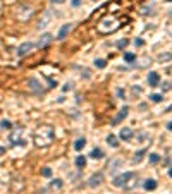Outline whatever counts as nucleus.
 Segmentation results:
<instances>
[{
  "mask_svg": "<svg viewBox=\"0 0 172 194\" xmlns=\"http://www.w3.org/2000/svg\"><path fill=\"white\" fill-rule=\"evenodd\" d=\"M41 139H45V146L52 143V139H54V129H52L50 126H41L40 129H36V136H35L36 146L41 144Z\"/></svg>",
  "mask_w": 172,
  "mask_h": 194,
  "instance_id": "obj_1",
  "label": "nucleus"
},
{
  "mask_svg": "<svg viewBox=\"0 0 172 194\" xmlns=\"http://www.w3.org/2000/svg\"><path fill=\"white\" fill-rule=\"evenodd\" d=\"M136 179V173L134 172H126L122 175H117V177L112 180V184L115 187H133V182H129V180H133Z\"/></svg>",
  "mask_w": 172,
  "mask_h": 194,
  "instance_id": "obj_2",
  "label": "nucleus"
},
{
  "mask_svg": "<svg viewBox=\"0 0 172 194\" xmlns=\"http://www.w3.org/2000/svg\"><path fill=\"white\" fill-rule=\"evenodd\" d=\"M28 88L31 89L35 94H45V88L40 84V81H38L36 77H29V79H28Z\"/></svg>",
  "mask_w": 172,
  "mask_h": 194,
  "instance_id": "obj_3",
  "label": "nucleus"
},
{
  "mask_svg": "<svg viewBox=\"0 0 172 194\" xmlns=\"http://www.w3.org/2000/svg\"><path fill=\"white\" fill-rule=\"evenodd\" d=\"M103 184V173L102 172H97V173H93L91 177L88 179V187H98V186H102Z\"/></svg>",
  "mask_w": 172,
  "mask_h": 194,
  "instance_id": "obj_4",
  "label": "nucleus"
},
{
  "mask_svg": "<svg viewBox=\"0 0 172 194\" xmlns=\"http://www.w3.org/2000/svg\"><path fill=\"white\" fill-rule=\"evenodd\" d=\"M35 48V43H31V41H24V43H21L19 45V48H17V57H24L26 53H29Z\"/></svg>",
  "mask_w": 172,
  "mask_h": 194,
  "instance_id": "obj_5",
  "label": "nucleus"
},
{
  "mask_svg": "<svg viewBox=\"0 0 172 194\" xmlns=\"http://www.w3.org/2000/svg\"><path fill=\"white\" fill-rule=\"evenodd\" d=\"M21 134H22V127H17L16 132L14 134H11V144H14V146H17V144H24V141L21 139Z\"/></svg>",
  "mask_w": 172,
  "mask_h": 194,
  "instance_id": "obj_6",
  "label": "nucleus"
},
{
  "mask_svg": "<svg viewBox=\"0 0 172 194\" xmlns=\"http://www.w3.org/2000/svg\"><path fill=\"white\" fill-rule=\"evenodd\" d=\"M127 113H129V107L126 105V107H122V108H121V112L117 113V117H115V119L112 120V126H117V124H121V122H122L124 119L127 117Z\"/></svg>",
  "mask_w": 172,
  "mask_h": 194,
  "instance_id": "obj_7",
  "label": "nucleus"
},
{
  "mask_svg": "<svg viewBox=\"0 0 172 194\" xmlns=\"http://www.w3.org/2000/svg\"><path fill=\"white\" fill-rule=\"evenodd\" d=\"M50 43H52V35H50V33H43L41 36H40V40H38V43H35V47L41 48V47L50 45Z\"/></svg>",
  "mask_w": 172,
  "mask_h": 194,
  "instance_id": "obj_8",
  "label": "nucleus"
},
{
  "mask_svg": "<svg viewBox=\"0 0 172 194\" xmlns=\"http://www.w3.org/2000/svg\"><path fill=\"white\" fill-rule=\"evenodd\" d=\"M148 84H150L151 88H155V86H158V84H160V76H158V72L151 71V72L148 74Z\"/></svg>",
  "mask_w": 172,
  "mask_h": 194,
  "instance_id": "obj_9",
  "label": "nucleus"
},
{
  "mask_svg": "<svg viewBox=\"0 0 172 194\" xmlns=\"http://www.w3.org/2000/svg\"><path fill=\"white\" fill-rule=\"evenodd\" d=\"M121 165H122V160H121V158H112L110 163H108V170H110V173H115L119 168H121Z\"/></svg>",
  "mask_w": 172,
  "mask_h": 194,
  "instance_id": "obj_10",
  "label": "nucleus"
},
{
  "mask_svg": "<svg viewBox=\"0 0 172 194\" xmlns=\"http://www.w3.org/2000/svg\"><path fill=\"white\" fill-rule=\"evenodd\" d=\"M71 29H72V24H71V22L64 24V26H62V28L59 29V33H57V38H59V40H64V38L67 36V35H69Z\"/></svg>",
  "mask_w": 172,
  "mask_h": 194,
  "instance_id": "obj_11",
  "label": "nucleus"
},
{
  "mask_svg": "<svg viewBox=\"0 0 172 194\" xmlns=\"http://www.w3.org/2000/svg\"><path fill=\"white\" fill-rule=\"evenodd\" d=\"M31 14H33V9H31V7L22 5L17 16H19V19H29V17H31Z\"/></svg>",
  "mask_w": 172,
  "mask_h": 194,
  "instance_id": "obj_12",
  "label": "nucleus"
},
{
  "mask_svg": "<svg viewBox=\"0 0 172 194\" xmlns=\"http://www.w3.org/2000/svg\"><path fill=\"white\" fill-rule=\"evenodd\" d=\"M119 137H121V139H124V141H129V139L133 137V131H131L129 127H122V129H121V132H119Z\"/></svg>",
  "mask_w": 172,
  "mask_h": 194,
  "instance_id": "obj_13",
  "label": "nucleus"
},
{
  "mask_svg": "<svg viewBox=\"0 0 172 194\" xmlns=\"http://www.w3.org/2000/svg\"><path fill=\"white\" fill-rule=\"evenodd\" d=\"M90 156H91L93 160H102V158L105 156V153H103L102 148H93L91 153H90Z\"/></svg>",
  "mask_w": 172,
  "mask_h": 194,
  "instance_id": "obj_14",
  "label": "nucleus"
},
{
  "mask_svg": "<svg viewBox=\"0 0 172 194\" xmlns=\"http://www.w3.org/2000/svg\"><path fill=\"white\" fill-rule=\"evenodd\" d=\"M143 187H145L146 191H155L157 189V180H153V179H146L145 184H143Z\"/></svg>",
  "mask_w": 172,
  "mask_h": 194,
  "instance_id": "obj_15",
  "label": "nucleus"
},
{
  "mask_svg": "<svg viewBox=\"0 0 172 194\" xmlns=\"http://www.w3.org/2000/svg\"><path fill=\"white\" fill-rule=\"evenodd\" d=\"M76 167L79 168V170H83V168L86 167V156H83V155H79V156H76Z\"/></svg>",
  "mask_w": 172,
  "mask_h": 194,
  "instance_id": "obj_16",
  "label": "nucleus"
},
{
  "mask_svg": "<svg viewBox=\"0 0 172 194\" xmlns=\"http://www.w3.org/2000/svg\"><path fill=\"white\" fill-rule=\"evenodd\" d=\"M84 146H86V139H84V137H79V139H76V141H74V150H76V151H81Z\"/></svg>",
  "mask_w": 172,
  "mask_h": 194,
  "instance_id": "obj_17",
  "label": "nucleus"
},
{
  "mask_svg": "<svg viewBox=\"0 0 172 194\" xmlns=\"http://www.w3.org/2000/svg\"><path fill=\"white\" fill-rule=\"evenodd\" d=\"M145 153H146V150L143 148V150H138V151L134 153V158H133V162L134 163H140L143 158H145Z\"/></svg>",
  "mask_w": 172,
  "mask_h": 194,
  "instance_id": "obj_18",
  "label": "nucleus"
},
{
  "mask_svg": "<svg viewBox=\"0 0 172 194\" xmlns=\"http://www.w3.org/2000/svg\"><path fill=\"white\" fill-rule=\"evenodd\" d=\"M158 62H160V64L172 62V53H160V55H158Z\"/></svg>",
  "mask_w": 172,
  "mask_h": 194,
  "instance_id": "obj_19",
  "label": "nucleus"
},
{
  "mask_svg": "<svg viewBox=\"0 0 172 194\" xmlns=\"http://www.w3.org/2000/svg\"><path fill=\"white\" fill-rule=\"evenodd\" d=\"M50 19H52V11H47V14H45V19L38 22V28H40V29H43V28L47 26V22H48Z\"/></svg>",
  "mask_w": 172,
  "mask_h": 194,
  "instance_id": "obj_20",
  "label": "nucleus"
},
{
  "mask_svg": "<svg viewBox=\"0 0 172 194\" xmlns=\"http://www.w3.org/2000/svg\"><path fill=\"white\" fill-rule=\"evenodd\" d=\"M107 143H108V146L119 148V141H117V137L114 136V134H108V136H107Z\"/></svg>",
  "mask_w": 172,
  "mask_h": 194,
  "instance_id": "obj_21",
  "label": "nucleus"
},
{
  "mask_svg": "<svg viewBox=\"0 0 172 194\" xmlns=\"http://www.w3.org/2000/svg\"><path fill=\"white\" fill-rule=\"evenodd\" d=\"M124 60H126L127 64H134L136 62V55L134 53H131V52H126L124 53Z\"/></svg>",
  "mask_w": 172,
  "mask_h": 194,
  "instance_id": "obj_22",
  "label": "nucleus"
},
{
  "mask_svg": "<svg viewBox=\"0 0 172 194\" xmlns=\"http://www.w3.org/2000/svg\"><path fill=\"white\" fill-rule=\"evenodd\" d=\"M127 40L126 38H122V40H119V41H115V48H119V50H124V48L127 47Z\"/></svg>",
  "mask_w": 172,
  "mask_h": 194,
  "instance_id": "obj_23",
  "label": "nucleus"
},
{
  "mask_svg": "<svg viewBox=\"0 0 172 194\" xmlns=\"http://www.w3.org/2000/svg\"><path fill=\"white\" fill-rule=\"evenodd\" d=\"M148 160H150L151 165H155V163L160 162V155H157V153H150V158H148Z\"/></svg>",
  "mask_w": 172,
  "mask_h": 194,
  "instance_id": "obj_24",
  "label": "nucleus"
},
{
  "mask_svg": "<svg viewBox=\"0 0 172 194\" xmlns=\"http://www.w3.org/2000/svg\"><path fill=\"white\" fill-rule=\"evenodd\" d=\"M105 65H107V62L103 58H95V67L97 69H105Z\"/></svg>",
  "mask_w": 172,
  "mask_h": 194,
  "instance_id": "obj_25",
  "label": "nucleus"
},
{
  "mask_svg": "<svg viewBox=\"0 0 172 194\" xmlns=\"http://www.w3.org/2000/svg\"><path fill=\"white\" fill-rule=\"evenodd\" d=\"M150 100L153 101V103H160V101H162V94H158V93L151 94V96H150Z\"/></svg>",
  "mask_w": 172,
  "mask_h": 194,
  "instance_id": "obj_26",
  "label": "nucleus"
},
{
  "mask_svg": "<svg viewBox=\"0 0 172 194\" xmlns=\"http://www.w3.org/2000/svg\"><path fill=\"white\" fill-rule=\"evenodd\" d=\"M41 175H43V177H52V168H50V167H45L41 170Z\"/></svg>",
  "mask_w": 172,
  "mask_h": 194,
  "instance_id": "obj_27",
  "label": "nucleus"
},
{
  "mask_svg": "<svg viewBox=\"0 0 172 194\" xmlns=\"http://www.w3.org/2000/svg\"><path fill=\"white\" fill-rule=\"evenodd\" d=\"M0 126H2V129H11L12 124L9 120H2V122H0Z\"/></svg>",
  "mask_w": 172,
  "mask_h": 194,
  "instance_id": "obj_28",
  "label": "nucleus"
},
{
  "mask_svg": "<svg viewBox=\"0 0 172 194\" xmlns=\"http://www.w3.org/2000/svg\"><path fill=\"white\" fill-rule=\"evenodd\" d=\"M170 88H172V86H170V83H169V81H165V83H162V91H164V93H165V91H169Z\"/></svg>",
  "mask_w": 172,
  "mask_h": 194,
  "instance_id": "obj_29",
  "label": "nucleus"
},
{
  "mask_svg": "<svg viewBox=\"0 0 172 194\" xmlns=\"http://www.w3.org/2000/svg\"><path fill=\"white\" fill-rule=\"evenodd\" d=\"M52 186L57 187V189H60L62 187V180H60V179H55V180H52Z\"/></svg>",
  "mask_w": 172,
  "mask_h": 194,
  "instance_id": "obj_30",
  "label": "nucleus"
},
{
  "mask_svg": "<svg viewBox=\"0 0 172 194\" xmlns=\"http://www.w3.org/2000/svg\"><path fill=\"white\" fill-rule=\"evenodd\" d=\"M81 4H83V0H71V5L74 7V9H78V7H81Z\"/></svg>",
  "mask_w": 172,
  "mask_h": 194,
  "instance_id": "obj_31",
  "label": "nucleus"
},
{
  "mask_svg": "<svg viewBox=\"0 0 172 194\" xmlns=\"http://www.w3.org/2000/svg\"><path fill=\"white\" fill-rule=\"evenodd\" d=\"M146 137H148V132H140L138 134V141H146Z\"/></svg>",
  "mask_w": 172,
  "mask_h": 194,
  "instance_id": "obj_32",
  "label": "nucleus"
},
{
  "mask_svg": "<svg viewBox=\"0 0 172 194\" xmlns=\"http://www.w3.org/2000/svg\"><path fill=\"white\" fill-rule=\"evenodd\" d=\"M71 89H72V83H65V86H62V91H64V93H67Z\"/></svg>",
  "mask_w": 172,
  "mask_h": 194,
  "instance_id": "obj_33",
  "label": "nucleus"
},
{
  "mask_svg": "<svg viewBox=\"0 0 172 194\" xmlns=\"http://www.w3.org/2000/svg\"><path fill=\"white\" fill-rule=\"evenodd\" d=\"M117 96L121 98V100H124V98H126V93H124L122 88H117Z\"/></svg>",
  "mask_w": 172,
  "mask_h": 194,
  "instance_id": "obj_34",
  "label": "nucleus"
},
{
  "mask_svg": "<svg viewBox=\"0 0 172 194\" xmlns=\"http://www.w3.org/2000/svg\"><path fill=\"white\" fill-rule=\"evenodd\" d=\"M167 156H169V158L165 160V163H167V165H172V148L169 150V153H167Z\"/></svg>",
  "mask_w": 172,
  "mask_h": 194,
  "instance_id": "obj_35",
  "label": "nucleus"
},
{
  "mask_svg": "<svg viewBox=\"0 0 172 194\" xmlns=\"http://www.w3.org/2000/svg\"><path fill=\"white\" fill-rule=\"evenodd\" d=\"M134 45H136V47H143V45H145L143 38H136V40H134Z\"/></svg>",
  "mask_w": 172,
  "mask_h": 194,
  "instance_id": "obj_36",
  "label": "nucleus"
},
{
  "mask_svg": "<svg viewBox=\"0 0 172 194\" xmlns=\"http://www.w3.org/2000/svg\"><path fill=\"white\" fill-rule=\"evenodd\" d=\"M133 93H134V94H141V88H140V86H133Z\"/></svg>",
  "mask_w": 172,
  "mask_h": 194,
  "instance_id": "obj_37",
  "label": "nucleus"
},
{
  "mask_svg": "<svg viewBox=\"0 0 172 194\" xmlns=\"http://www.w3.org/2000/svg\"><path fill=\"white\" fill-rule=\"evenodd\" d=\"M65 0H52V4H64Z\"/></svg>",
  "mask_w": 172,
  "mask_h": 194,
  "instance_id": "obj_38",
  "label": "nucleus"
},
{
  "mask_svg": "<svg viewBox=\"0 0 172 194\" xmlns=\"http://www.w3.org/2000/svg\"><path fill=\"white\" fill-rule=\"evenodd\" d=\"M167 129H169V131L172 132V122H169V124H167Z\"/></svg>",
  "mask_w": 172,
  "mask_h": 194,
  "instance_id": "obj_39",
  "label": "nucleus"
},
{
  "mask_svg": "<svg viewBox=\"0 0 172 194\" xmlns=\"http://www.w3.org/2000/svg\"><path fill=\"white\" fill-rule=\"evenodd\" d=\"M169 177H170V179H172V167H170V168H169Z\"/></svg>",
  "mask_w": 172,
  "mask_h": 194,
  "instance_id": "obj_40",
  "label": "nucleus"
},
{
  "mask_svg": "<svg viewBox=\"0 0 172 194\" xmlns=\"http://www.w3.org/2000/svg\"><path fill=\"white\" fill-rule=\"evenodd\" d=\"M169 33H170V35H172V24H170V26H169Z\"/></svg>",
  "mask_w": 172,
  "mask_h": 194,
  "instance_id": "obj_41",
  "label": "nucleus"
},
{
  "mask_svg": "<svg viewBox=\"0 0 172 194\" xmlns=\"http://www.w3.org/2000/svg\"><path fill=\"white\" fill-rule=\"evenodd\" d=\"M167 2H172V0H167Z\"/></svg>",
  "mask_w": 172,
  "mask_h": 194,
  "instance_id": "obj_42",
  "label": "nucleus"
}]
</instances>
